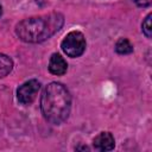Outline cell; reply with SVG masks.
Masks as SVG:
<instances>
[{
  "mask_svg": "<svg viewBox=\"0 0 152 152\" xmlns=\"http://www.w3.org/2000/svg\"><path fill=\"white\" fill-rule=\"evenodd\" d=\"M151 13H148L145 18V20L142 21L141 24V28H142V33L147 37V38H151V34H152V26H151Z\"/></svg>",
  "mask_w": 152,
  "mask_h": 152,
  "instance_id": "9c48e42d",
  "label": "cell"
},
{
  "mask_svg": "<svg viewBox=\"0 0 152 152\" xmlns=\"http://www.w3.org/2000/svg\"><path fill=\"white\" fill-rule=\"evenodd\" d=\"M93 146L99 151H110L115 146L114 137L109 132H101L94 138Z\"/></svg>",
  "mask_w": 152,
  "mask_h": 152,
  "instance_id": "5b68a950",
  "label": "cell"
},
{
  "mask_svg": "<svg viewBox=\"0 0 152 152\" xmlns=\"http://www.w3.org/2000/svg\"><path fill=\"white\" fill-rule=\"evenodd\" d=\"M39 89H40V83L37 80H30V81L23 83L17 89L18 101L21 104H24V106L31 104L34 101V99H36Z\"/></svg>",
  "mask_w": 152,
  "mask_h": 152,
  "instance_id": "277c9868",
  "label": "cell"
},
{
  "mask_svg": "<svg viewBox=\"0 0 152 152\" xmlns=\"http://www.w3.org/2000/svg\"><path fill=\"white\" fill-rule=\"evenodd\" d=\"M12 69H13L12 59L6 55L0 53V78L7 76L12 71Z\"/></svg>",
  "mask_w": 152,
  "mask_h": 152,
  "instance_id": "52a82bcc",
  "label": "cell"
},
{
  "mask_svg": "<svg viewBox=\"0 0 152 152\" xmlns=\"http://www.w3.org/2000/svg\"><path fill=\"white\" fill-rule=\"evenodd\" d=\"M86 38L80 31L69 32L61 43L63 52L69 57H78L86 50Z\"/></svg>",
  "mask_w": 152,
  "mask_h": 152,
  "instance_id": "3957f363",
  "label": "cell"
},
{
  "mask_svg": "<svg viewBox=\"0 0 152 152\" xmlns=\"http://www.w3.org/2000/svg\"><path fill=\"white\" fill-rule=\"evenodd\" d=\"M135 4L140 7H147L150 5V0H135Z\"/></svg>",
  "mask_w": 152,
  "mask_h": 152,
  "instance_id": "30bf717a",
  "label": "cell"
},
{
  "mask_svg": "<svg viewBox=\"0 0 152 152\" xmlns=\"http://www.w3.org/2000/svg\"><path fill=\"white\" fill-rule=\"evenodd\" d=\"M115 51L120 55H128L133 52V45L127 38H120L115 43Z\"/></svg>",
  "mask_w": 152,
  "mask_h": 152,
  "instance_id": "ba28073f",
  "label": "cell"
},
{
  "mask_svg": "<svg viewBox=\"0 0 152 152\" xmlns=\"http://www.w3.org/2000/svg\"><path fill=\"white\" fill-rule=\"evenodd\" d=\"M64 24V17L61 13L32 17L21 20L15 26L17 36L26 43H42L58 32Z\"/></svg>",
  "mask_w": 152,
  "mask_h": 152,
  "instance_id": "6da1fadb",
  "label": "cell"
},
{
  "mask_svg": "<svg viewBox=\"0 0 152 152\" xmlns=\"http://www.w3.org/2000/svg\"><path fill=\"white\" fill-rule=\"evenodd\" d=\"M1 13H2V7H1V5H0V15H1Z\"/></svg>",
  "mask_w": 152,
  "mask_h": 152,
  "instance_id": "8fae6325",
  "label": "cell"
},
{
  "mask_svg": "<svg viewBox=\"0 0 152 152\" xmlns=\"http://www.w3.org/2000/svg\"><path fill=\"white\" fill-rule=\"evenodd\" d=\"M66 70H68L66 61L59 53H53L49 61V71L52 75L61 76V75H64Z\"/></svg>",
  "mask_w": 152,
  "mask_h": 152,
  "instance_id": "8992f818",
  "label": "cell"
},
{
  "mask_svg": "<svg viewBox=\"0 0 152 152\" xmlns=\"http://www.w3.org/2000/svg\"><path fill=\"white\" fill-rule=\"evenodd\" d=\"M40 109L43 116L50 124H63L71 109V95L66 87L58 82L49 83L40 97Z\"/></svg>",
  "mask_w": 152,
  "mask_h": 152,
  "instance_id": "7a4b0ae2",
  "label": "cell"
}]
</instances>
